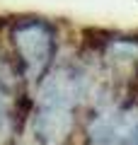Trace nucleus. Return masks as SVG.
Masks as SVG:
<instances>
[{
    "label": "nucleus",
    "instance_id": "1",
    "mask_svg": "<svg viewBox=\"0 0 138 145\" xmlns=\"http://www.w3.org/2000/svg\"><path fill=\"white\" fill-rule=\"evenodd\" d=\"M92 72L85 61H56L32 89L27 121L36 145H70L92 97Z\"/></svg>",
    "mask_w": 138,
    "mask_h": 145
},
{
    "label": "nucleus",
    "instance_id": "6",
    "mask_svg": "<svg viewBox=\"0 0 138 145\" xmlns=\"http://www.w3.org/2000/svg\"><path fill=\"white\" fill-rule=\"evenodd\" d=\"M131 92H136V97H138V82L133 85V89H131Z\"/></svg>",
    "mask_w": 138,
    "mask_h": 145
},
{
    "label": "nucleus",
    "instance_id": "5",
    "mask_svg": "<svg viewBox=\"0 0 138 145\" xmlns=\"http://www.w3.org/2000/svg\"><path fill=\"white\" fill-rule=\"evenodd\" d=\"M126 145H138V126L133 128V133L128 135V140H126Z\"/></svg>",
    "mask_w": 138,
    "mask_h": 145
},
{
    "label": "nucleus",
    "instance_id": "2",
    "mask_svg": "<svg viewBox=\"0 0 138 145\" xmlns=\"http://www.w3.org/2000/svg\"><path fill=\"white\" fill-rule=\"evenodd\" d=\"M5 46L29 92L58 61V27L46 17H10L5 22Z\"/></svg>",
    "mask_w": 138,
    "mask_h": 145
},
{
    "label": "nucleus",
    "instance_id": "3",
    "mask_svg": "<svg viewBox=\"0 0 138 145\" xmlns=\"http://www.w3.org/2000/svg\"><path fill=\"white\" fill-rule=\"evenodd\" d=\"M92 58H97L104 75H109L112 87L131 92L138 82V34L97 31L87 39Z\"/></svg>",
    "mask_w": 138,
    "mask_h": 145
},
{
    "label": "nucleus",
    "instance_id": "4",
    "mask_svg": "<svg viewBox=\"0 0 138 145\" xmlns=\"http://www.w3.org/2000/svg\"><path fill=\"white\" fill-rule=\"evenodd\" d=\"M27 87L7 46L0 41V145H15V138L27 121Z\"/></svg>",
    "mask_w": 138,
    "mask_h": 145
}]
</instances>
